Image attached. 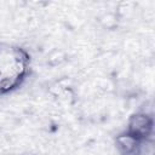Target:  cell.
<instances>
[{"instance_id":"1","label":"cell","mask_w":155,"mask_h":155,"mask_svg":"<svg viewBox=\"0 0 155 155\" xmlns=\"http://www.w3.org/2000/svg\"><path fill=\"white\" fill-rule=\"evenodd\" d=\"M27 53L18 47L0 48V92L17 86L27 73Z\"/></svg>"},{"instance_id":"2","label":"cell","mask_w":155,"mask_h":155,"mask_svg":"<svg viewBox=\"0 0 155 155\" xmlns=\"http://www.w3.org/2000/svg\"><path fill=\"white\" fill-rule=\"evenodd\" d=\"M151 119L144 114H138L131 117L128 124V133L137 139L145 138L151 132Z\"/></svg>"},{"instance_id":"3","label":"cell","mask_w":155,"mask_h":155,"mask_svg":"<svg viewBox=\"0 0 155 155\" xmlns=\"http://www.w3.org/2000/svg\"><path fill=\"white\" fill-rule=\"evenodd\" d=\"M139 139H137L136 137H133L132 134L127 133V134H122L120 137H117L116 143H117V148L120 149L121 153L130 155L133 151H136L137 148V143Z\"/></svg>"}]
</instances>
